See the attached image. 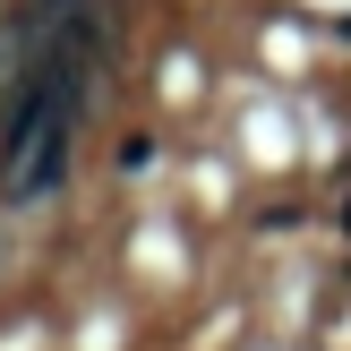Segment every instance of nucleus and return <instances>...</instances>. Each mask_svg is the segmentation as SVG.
<instances>
[{
	"mask_svg": "<svg viewBox=\"0 0 351 351\" xmlns=\"http://www.w3.org/2000/svg\"><path fill=\"white\" fill-rule=\"evenodd\" d=\"M154 163V137H120V171H146Z\"/></svg>",
	"mask_w": 351,
	"mask_h": 351,
	"instance_id": "f257e3e1",
	"label": "nucleus"
}]
</instances>
